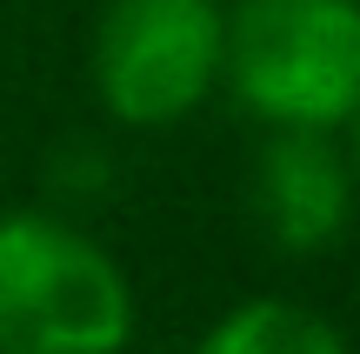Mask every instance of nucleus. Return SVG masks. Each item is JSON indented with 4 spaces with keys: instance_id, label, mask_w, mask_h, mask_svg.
Wrapping results in <instances>:
<instances>
[{
    "instance_id": "3",
    "label": "nucleus",
    "mask_w": 360,
    "mask_h": 354,
    "mask_svg": "<svg viewBox=\"0 0 360 354\" xmlns=\"http://www.w3.org/2000/svg\"><path fill=\"white\" fill-rule=\"evenodd\" d=\"M227 0H107L87 40V80L114 127L167 134L220 87Z\"/></svg>"
},
{
    "instance_id": "1",
    "label": "nucleus",
    "mask_w": 360,
    "mask_h": 354,
    "mask_svg": "<svg viewBox=\"0 0 360 354\" xmlns=\"http://www.w3.org/2000/svg\"><path fill=\"white\" fill-rule=\"evenodd\" d=\"M134 281L60 208L0 214V354H127Z\"/></svg>"
},
{
    "instance_id": "2",
    "label": "nucleus",
    "mask_w": 360,
    "mask_h": 354,
    "mask_svg": "<svg viewBox=\"0 0 360 354\" xmlns=\"http://www.w3.org/2000/svg\"><path fill=\"white\" fill-rule=\"evenodd\" d=\"M220 87L260 127L340 134L360 107V0H227Z\"/></svg>"
},
{
    "instance_id": "6",
    "label": "nucleus",
    "mask_w": 360,
    "mask_h": 354,
    "mask_svg": "<svg viewBox=\"0 0 360 354\" xmlns=\"http://www.w3.org/2000/svg\"><path fill=\"white\" fill-rule=\"evenodd\" d=\"M47 194L60 201H101L114 194V154L101 141H67L47 154Z\"/></svg>"
},
{
    "instance_id": "7",
    "label": "nucleus",
    "mask_w": 360,
    "mask_h": 354,
    "mask_svg": "<svg viewBox=\"0 0 360 354\" xmlns=\"http://www.w3.org/2000/svg\"><path fill=\"white\" fill-rule=\"evenodd\" d=\"M340 147H347V167H354V181H360V107L347 114V127H340Z\"/></svg>"
},
{
    "instance_id": "5",
    "label": "nucleus",
    "mask_w": 360,
    "mask_h": 354,
    "mask_svg": "<svg viewBox=\"0 0 360 354\" xmlns=\"http://www.w3.org/2000/svg\"><path fill=\"white\" fill-rule=\"evenodd\" d=\"M193 354H354V341L307 301L254 294V301L227 308V315L200 334Z\"/></svg>"
},
{
    "instance_id": "4",
    "label": "nucleus",
    "mask_w": 360,
    "mask_h": 354,
    "mask_svg": "<svg viewBox=\"0 0 360 354\" xmlns=\"http://www.w3.org/2000/svg\"><path fill=\"white\" fill-rule=\"evenodd\" d=\"M360 181L347 167L340 134L314 127H267L247 167V214L281 254H327L354 227Z\"/></svg>"
}]
</instances>
